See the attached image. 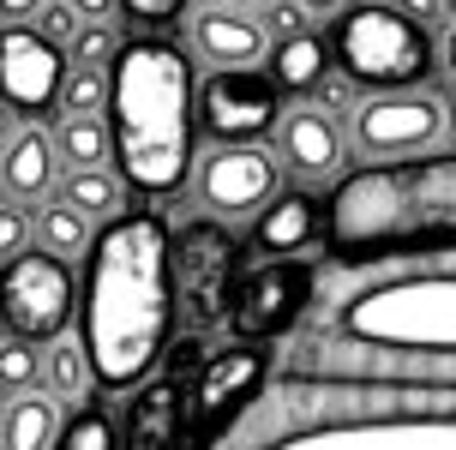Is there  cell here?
<instances>
[{"label": "cell", "mask_w": 456, "mask_h": 450, "mask_svg": "<svg viewBox=\"0 0 456 450\" xmlns=\"http://www.w3.org/2000/svg\"><path fill=\"white\" fill-rule=\"evenodd\" d=\"M175 324V241L157 210H126L85 258L78 337L102 390H133L168 348Z\"/></svg>", "instance_id": "1"}, {"label": "cell", "mask_w": 456, "mask_h": 450, "mask_svg": "<svg viewBox=\"0 0 456 450\" xmlns=\"http://www.w3.org/2000/svg\"><path fill=\"white\" fill-rule=\"evenodd\" d=\"M324 252L337 265H390L456 252V151L366 162L324 199Z\"/></svg>", "instance_id": "2"}, {"label": "cell", "mask_w": 456, "mask_h": 450, "mask_svg": "<svg viewBox=\"0 0 456 450\" xmlns=\"http://www.w3.org/2000/svg\"><path fill=\"white\" fill-rule=\"evenodd\" d=\"M114 168L138 199H175L199 162V78L175 43L133 37L114 61Z\"/></svg>", "instance_id": "3"}, {"label": "cell", "mask_w": 456, "mask_h": 450, "mask_svg": "<svg viewBox=\"0 0 456 450\" xmlns=\"http://www.w3.org/2000/svg\"><path fill=\"white\" fill-rule=\"evenodd\" d=\"M337 342L456 355V270L396 276V282H372V289L348 294L337 313Z\"/></svg>", "instance_id": "4"}, {"label": "cell", "mask_w": 456, "mask_h": 450, "mask_svg": "<svg viewBox=\"0 0 456 450\" xmlns=\"http://www.w3.org/2000/svg\"><path fill=\"white\" fill-rule=\"evenodd\" d=\"M330 48H337V67L348 85L372 90H414L427 72L438 67V43L409 24L396 6H379V0H354L342 6L337 24H330Z\"/></svg>", "instance_id": "5"}, {"label": "cell", "mask_w": 456, "mask_h": 450, "mask_svg": "<svg viewBox=\"0 0 456 450\" xmlns=\"http://www.w3.org/2000/svg\"><path fill=\"white\" fill-rule=\"evenodd\" d=\"M234 276H240V241L216 217H199L175 234V307L192 331H216L234 313Z\"/></svg>", "instance_id": "6"}, {"label": "cell", "mask_w": 456, "mask_h": 450, "mask_svg": "<svg viewBox=\"0 0 456 450\" xmlns=\"http://www.w3.org/2000/svg\"><path fill=\"white\" fill-rule=\"evenodd\" d=\"M72 307H78V289H72V265L48 258V252H24L19 265L0 270V318L19 342H48L67 337Z\"/></svg>", "instance_id": "7"}, {"label": "cell", "mask_w": 456, "mask_h": 450, "mask_svg": "<svg viewBox=\"0 0 456 450\" xmlns=\"http://www.w3.org/2000/svg\"><path fill=\"white\" fill-rule=\"evenodd\" d=\"M271 379V360L258 348H223L199 366V379L186 390V445L192 450H216L228 438V427L247 414V403L258 397V384Z\"/></svg>", "instance_id": "8"}, {"label": "cell", "mask_w": 456, "mask_h": 450, "mask_svg": "<svg viewBox=\"0 0 456 450\" xmlns=\"http://www.w3.org/2000/svg\"><path fill=\"white\" fill-rule=\"evenodd\" d=\"M444 102H433L427 90H385V96H361L348 109V138L366 157H433L438 133H444Z\"/></svg>", "instance_id": "9"}, {"label": "cell", "mask_w": 456, "mask_h": 450, "mask_svg": "<svg viewBox=\"0 0 456 450\" xmlns=\"http://www.w3.org/2000/svg\"><path fill=\"white\" fill-rule=\"evenodd\" d=\"M313 289H319V276L306 258H271V265H258L240 282L234 294V313H228V331L247 342H276L289 337L300 324V313L313 307Z\"/></svg>", "instance_id": "10"}, {"label": "cell", "mask_w": 456, "mask_h": 450, "mask_svg": "<svg viewBox=\"0 0 456 450\" xmlns=\"http://www.w3.org/2000/svg\"><path fill=\"white\" fill-rule=\"evenodd\" d=\"M282 90L271 85V72H210L199 85V133L216 144H258L265 133L282 127Z\"/></svg>", "instance_id": "11"}, {"label": "cell", "mask_w": 456, "mask_h": 450, "mask_svg": "<svg viewBox=\"0 0 456 450\" xmlns=\"http://www.w3.org/2000/svg\"><path fill=\"white\" fill-rule=\"evenodd\" d=\"M61 85H67V54L37 24H0V102L19 109L30 127H43V114H61Z\"/></svg>", "instance_id": "12"}, {"label": "cell", "mask_w": 456, "mask_h": 450, "mask_svg": "<svg viewBox=\"0 0 456 450\" xmlns=\"http://www.w3.org/2000/svg\"><path fill=\"white\" fill-rule=\"evenodd\" d=\"M276 175H282V162L265 144H210L199 175H192V186H199V199H205V210L216 223L223 217L234 223V217H258L282 192Z\"/></svg>", "instance_id": "13"}, {"label": "cell", "mask_w": 456, "mask_h": 450, "mask_svg": "<svg viewBox=\"0 0 456 450\" xmlns=\"http://www.w3.org/2000/svg\"><path fill=\"white\" fill-rule=\"evenodd\" d=\"M186 37H192V54L210 61V72H265L271 61V30L258 12H240V6H192L186 19Z\"/></svg>", "instance_id": "14"}, {"label": "cell", "mask_w": 456, "mask_h": 450, "mask_svg": "<svg viewBox=\"0 0 456 450\" xmlns=\"http://www.w3.org/2000/svg\"><path fill=\"white\" fill-rule=\"evenodd\" d=\"M276 162L306 186H324V180H342L348 144H342L337 120L324 109H289L276 127Z\"/></svg>", "instance_id": "15"}, {"label": "cell", "mask_w": 456, "mask_h": 450, "mask_svg": "<svg viewBox=\"0 0 456 450\" xmlns=\"http://www.w3.org/2000/svg\"><path fill=\"white\" fill-rule=\"evenodd\" d=\"M61 180H67V162L54 151V133H48V127H24V133L0 151V192L12 204L43 210V204L61 192Z\"/></svg>", "instance_id": "16"}, {"label": "cell", "mask_w": 456, "mask_h": 450, "mask_svg": "<svg viewBox=\"0 0 456 450\" xmlns=\"http://www.w3.org/2000/svg\"><path fill=\"white\" fill-rule=\"evenodd\" d=\"M181 445H186V397H181V379L138 384L133 403H126V421H120L114 450H181Z\"/></svg>", "instance_id": "17"}, {"label": "cell", "mask_w": 456, "mask_h": 450, "mask_svg": "<svg viewBox=\"0 0 456 450\" xmlns=\"http://www.w3.org/2000/svg\"><path fill=\"white\" fill-rule=\"evenodd\" d=\"M252 241H258V252H271V258H295L300 247L324 241V204L313 199V192H276V199L258 210Z\"/></svg>", "instance_id": "18"}, {"label": "cell", "mask_w": 456, "mask_h": 450, "mask_svg": "<svg viewBox=\"0 0 456 450\" xmlns=\"http://www.w3.org/2000/svg\"><path fill=\"white\" fill-rule=\"evenodd\" d=\"M330 67H337V48H330V37H319V30H300V37L271 43V61H265V72H271V85L282 90V96L319 90L324 78H330Z\"/></svg>", "instance_id": "19"}, {"label": "cell", "mask_w": 456, "mask_h": 450, "mask_svg": "<svg viewBox=\"0 0 456 450\" xmlns=\"http://www.w3.org/2000/svg\"><path fill=\"white\" fill-rule=\"evenodd\" d=\"M61 438H67V421L48 390L0 403V450H61Z\"/></svg>", "instance_id": "20"}, {"label": "cell", "mask_w": 456, "mask_h": 450, "mask_svg": "<svg viewBox=\"0 0 456 450\" xmlns=\"http://www.w3.org/2000/svg\"><path fill=\"white\" fill-rule=\"evenodd\" d=\"M54 199L72 204L91 228H109V223L126 217L133 186L120 180V168H67V180H61V192H54Z\"/></svg>", "instance_id": "21"}, {"label": "cell", "mask_w": 456, "mask_h": 450, "mask_svg": "<svg viewBox=\"0 0 456 450\" xmlns=\"http://www.w3.org/2000/svg\"><path fill=\"white\" fill-rule=\"evenodd\" d=\"M43 390L61 408H91V390H102V384H96V366L85 355V337H61L43 348Z\"/></svg>", "instance_id": "22"}, {"label": "cell", "mask_w": 456, "mask_h": 450, "mask_svg": "<svg viewBox=\"0 0 456 450\" xmlns=\"http://www.w3.org/2000/svg\"><path fill=\"white\" fill-rule=\"evenodd\" d=\"M54 151L67 168H114V133L109 114H54Z\"/></svg>", "instance_id": "23"}, {"label": "cell", "mask_w": 456, "mask_h": 450, "mask_svg": "<svg viewBox=\"0 0 456 450\" xmlns=\"http://www.w3.org/2000/svg\"><path fill=\"white\" fill-rule=\"evenodd\" d=\"M96 234L102 228H91L72 204L48 199L43 210H37V252H48V258H61V265H85L96 247Z\"/></svg>", "instance_id": "24"}, {"label": "cell", "mask_w": 456, "mask_h": 450, "mask_svg": "<svg viewBox=\"0 0 456 450\" xmlns=\"http://www.w3.org/2000/svg\"><path fill=\"white\" fill-rule=\"evenodd\" d=\"M109 96H114V72L109 67H72L67 61L61 114H109Z\"/></svg>", "instance_id": "25"}, {"label": "cell", "mask_w": 456, "mask_h": 450, "mask_svg": "<svg viewBox=\"0 0 456 450\" xmlns=\"http://www.w3.org/2000/svg\"><path fill=\"white\" fill-rule=\"evenodd\" d=\"M30 390H43V348L12 337L0 348V397L12 403V397H30Z\"/></svg>", "instance_id": "26"}, {"label": "cell", "mask_w": 456, "mask_h": 450, "mask_svg": "<svg viewBox=\"0 0 456 450\" xmlns=\"http://www.w3.org/2000/svg\"><path fill=\"white\" fill-rule=\"evenodd\" d=\"M24 252H37V210L0 199V270L19 265Z\"/></svg>", "instance_id": "27"}, {"label": "cell", "mask_w": 456, "mask_h": 450, "mask_svg": "<svg viewBox=\"0 0 456 450\" xmlns=\"http://www.w3.org/2000/svg\"><path fill=\"white\" fill-rule=\"evenodd\" d=\"M120 48H126V37H120V24H85L78 30V43L67 48V61L72 67H114L120 61Z\"/></svg>", "instance_id": "28"}, {"label": "cell", "mask_w": 456, "mask_h": 450, "mask_svg": "<svg viewBox=\"0 0 456 450\" xmlns=\"http://www.w3.org/2000/svg\"><path fill=\"white\" fill-rule=\"evenodd\" d=\"M120 19L133 24L138 37H157L168 24L192 19V0H120Z\"/></svg>", "instance_id": "29"}, {"label": "cell", "mask_w": 456, "mask_h": 450, "mask_svg": "<svg viewBox=\"0 0 456 450\" xmlns=\"http://www.w3.org/2000/svg\"><path fill=\"white\" fill-rule=\"evenodd\" d=\"M61 450H114L109 421H102L96 408H78V414L67 421V438H61Z\"/></svg>", "instance_id": "30"}, {"label": "cell", "mask_w": 456, "mask_h": 450, "mask_svg": "<svg viewBox=\"0 0 456 450\" xmlns=\"http://www.w3.org/2000/svg\"><path fill=\"white\" fill-rule=\"evenodd\" d=\"M37 30H43L48 43H54V48H61V54H67V48L78 43V30H85V19H78V12H72L67 0H54V6H48L43 19H37Z\"/></svg>", "instance_id": "31"}, {"label": "cell", "mask_w": 456, "mask_h": 450, "mask_svg": "<svg viewBox=\"0 0 456 450\" xmlns=\"http://www.w3.org/2000/svg\"><path fill=\"white\" fill-rule=\"evenodd\" d=\"M306 19H313V12H306L300 0H271V6H265V30H276V43H282V37H300Z\"/></svg>", "instance_id": "32"}, {"label": "cell", "mask_w": 456, "mask_h": 450, "mask_svg": "<svg viewBox=\"0 0 456 450\" xmlns=\"http://www.w3.org/2000/svg\"><path fill=\"white\" fill-rule=\"evenodd\" d=\"M54 0H0V24H37Z\"/></svg>", "instance_id": "33"}, {"label": "cell", "mask_w": 456, "mask_h": 450, "mask_svg": "<svg viewBox=\"0 0 456 450\" xmlns=\"http://www.w3.org/2000/svg\"><path fill=\"white\" fill-rule=\"evenodd\" d=\"M396 12H403L409 24H420V30H427V24L444 19V0H396Z\"/></svg>", "instance_id": "34"}, {"label": "cell", "mask_w": 456, "mask_h": 450, "mask_svg": "<svg viewBox=\"0 0 456 450\" xmlns=\"http://www.w3.org/2000/svg\"><path fill=\"white\" fill-rule=\"evenodd\" d=\"M72 12L85 24H109V19H120V0H67Z\"/></svg>", "instance_id": "35"}, {"label": "cell", "mask_w": 456, "mask_h": 450, "mask_svg": "<svg viewBox=\"0 0 456 450\" xmlns=\"http://www.w3.org/2000/svg\"><path fill=\"white\" fill-rule=\"evenodd\" d=\"M24 127H30V120H24L19 109H6V102H0V151H6V144H12V138H19Z\"/></svg>", "instance_id": "36"}, {"label": "cell", "mask_w": 456, "mask_h": 450, "mask_svg": "<svg viewBox=\"0 0 456 450\" xmlns=\"http://www.w3.org/2000/svg\"><path fill=\"white\" fill-rule=\"evenodd\" d=\"M438 67H444V72L456 78V19L444 24V37H438Z\"/></svg>", "instance_id": "37"}, {"label": "cell", "mask_w": 456, "mask_h": 450, "mask_svg": "<svg viewBox=\"0 0 456 450\" xmlns=\"http://www.w3.org/2000/svg\"><path fill=\"white\" fill-rule=\"evenodd\" d=\"M300 6H306L313 19H319V12H342V0H300Z\"/></svg>", "instance_id": "38"}, {"label": "cell", "mask_w": 456, "mask_h": 450, "mask_svg": "<svg viewBox=\"0 0 456 450\" xmlns=\"http://www.w3.org/2000/svg\"><path fill=\"white\" fill-rule=\"evenodd\" d=\"M216 6H240V12H265L271 0H216Z\"/></svg>", "instance_id": "39"}, {"label": "cell", "mask_w": 456, "mask_h": 450, "mask_svg": "<svg viewBox=\"0 0 456 450\" xmlns=\"http://www.w3.org/2000/svg\"><path fill=\"white\" fill-rule=\"evenodd\" d=\"M444 12H451V19H456V0H444Z\"/></svg>", "instance_id": "40"}, {"label": "cell", "mask_w": 456, "mask_h": 450, "mask_svg": "<svg viewBox=\"0 0 456 450\" xmlns=\"http://www.w3.org/2000/svg\"><path fill=\"white\" fill-rule=\"evenodd\" d=\"M451 127H456V96H451Z\"/></svg>", "instance_id": "41"}, {"label": "cell", "mask_w": 456, "mask_h": 450, "mask_svg": "<svg viewBox=\"0 0 456 450\" xmlns=\"http://www.w3.org/2000/svg\"><path fill=\"white\" fill-rule=\"evenodd\" d=\"M379 6H385V0H379Z\"/></svg>", "instance_id": "42"}]
</instances>
